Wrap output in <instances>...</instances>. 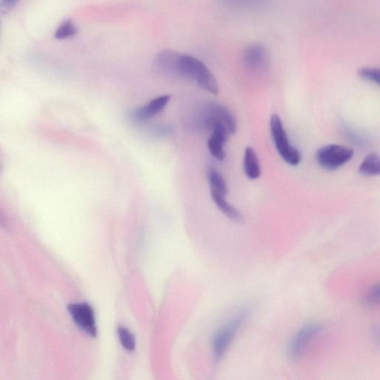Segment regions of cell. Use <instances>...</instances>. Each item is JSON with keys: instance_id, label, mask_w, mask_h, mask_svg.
I'll return each instance as SVG.
<instances>
[{"instance_id": "6da1fadb", "label": "cell", "mask_w": 380, "mask_h": 380, "mask_svg": "<svg viewBox=\"0 0 380 380\" xmlns=\"http://www.w3.org/2000/svg\"><path fill=\"white\" fill-rule=\"evenodd\" d=\"M176 77L195 81L204 91L215 95L219 94V84L211 71L202 61L189 54H180Z\"/></svg>"}, {"instance_id": "7a4b0ae2", "label": "cell", "mask_w": 380, "mask_h": 380, "mask_svg": "<svg viewBox=\"0 0 380 380\" xmlns=\"http://www.w3.org/2000/svg\"><path fill=\"white\" fill-rule=\"evenodd\" d=\"M249 307H243L232 318L217 331L213 339L214 359L219 363L227 352L231 343L237 336L243 325L246 323L250 315Z\"/></svg>"}, {"instance_id": "3957f363", "label": "cell", "mask_w": 380, "mask_h": 380, "mask_svg": "<svg viewBox=\"0 0 380 380\" xmlns=\"http://www.w3.org/2000/svg\"><path fill=\"white\" fill-rule=\"evenodd\" d=\"M219 121L227 125L230 134L237 132L236 117L228 108L220 104H207L202 106L195 120L197 128L202 130H211L213 123Z\"/></svg>"}, {"instance_id": "277c9868", "label": "cell", "mask_w": 380, "mask_h": 380, "mask_svg": "<svg viewBox=\"0 0 380 380\" xmlns=\"http://www.w3.org/2000/svg\"><path fill=\"white\" fill-rule=\"evenodd\" d=\"M270 132L272 134L276 148L282 158L289 165L297 166L302 161L300 151L289 142L287 133L280 117L274 114L270 117Z\"/></svg>"}, {"instance_id": "5b68a950", "label": "cell", "mask_w": 380, "mask_h": 380, "mask_svg": "<svg viewBox=\"0 0 380 380\" xmlns=\"http://www.w3.org/2000/svg\"><path fill=\"white\" fill-rule=\"evenodd\" d=\"M354 150L351 147L330 144L320 148L316 154V158L322 168L336 170L345 165L354 156Z\"/></svg>"}, {"instance_id": "8992f818", "label": "cell", "mask_w": 380, "mask_h": 380, "mask_svg": "<svg viewBox=\"0 0 380 380\" xmlns=\"http://www.w3.org/2000/svg\"><path fill=\"white\" fill-rule=\"evenodd\" d=\"M323 325L320 323H311L305 325L298 331L289 343L288 355L294 361L300 360L309 343L323 331Z\"/></svg>"}, {"instance_id": "52a82bcc", "label": "cell", "mask_w": 380, "mask_h": 380, "mask_svg": "<svg viewBox=\"0 0 380 380\" xmlns=\"http://www.w3.org/2000/svg\"><path fill=\"white\" fill-rule=\"evenodd\" d=\"M68 311L78 326L88 336L95 337L97 333L95 312L88 303H73L68 305Z\"/></svg>"}, {"instance_id": "ba28073f", "label": "cell", "mask_w": 380, "mask_h": 380, "mask_svg": "<svg viewBox=\"0 0 380 380\" xmlns=\"http://www.w3.org/2000/svg\"><path fill=\"white\" fill-rule=\"evenodd\" d=\"M170 101L169 95H162L153 99L149 104L135 108L130 114V119L135 123H145L165 110Z\"/></svg>"}, {"instance_id": "9c48e42d", "label": "cell", "mask_w": 380, "mask_h": 380, "mask_svg": "<svg viewBox=\"0 0 380 380\" xmlns=\"http://www.w3.org/2000/svg\"><path fill=\"white\" fill-rule=\"evenodd\" d=\"M244 65L250 71L263 69L268 62V52L261 45H252L243 53Z\"/></svg>"}, {"instance_id": "30bf717a", "label": "cell", "mask_w": 380, "mask_h": 380, "mask_svg": "<svg viewBox=\"0 0 380 380\" xmlns=\"http://www.w3.org/2000/svg\"><path fill=\"white\" fill-rule=\"evenodd\" d=\"M180 56V53L174 50H162L157 54L156 57V67L165 74L176 77Z\"/></svg>"}, {"instance_id": "8fae6325", "label": "cell", "mask_w": 380, "mask_h": 380, "mask_svg": "<svg viewBox=\"0 0 380 380\" xmlns=\"http://www.w3.org/2000/svg\"><path fill=\"white\" fill-rule=\"evenodd\" d=\"M244 169L250 179L255 180L260 177L261 169L257 152L251 147L244 151Z\"/></svg>"}, {"instance_id": "7c38bea8", "label": "cell", "mask_w": 380, "mask_h": 380, "mask_svg": "<svg viewBox=\"0 0 380 380\" xmlns=\"http://www.w3.org/2000/svg\"><path fill=\"white\" fill-rule=\"evenodd\" d=\"M211 197L216 206L219 207V209L226 216H228L229 219L239 223L243 222L244 219L241 213L237 208L229 204L226 200L224 196L211 193Z\"/></svg>"}, {"instance_id": "4fadbf2b", "label": "cell", "mask_w": 380, "mask_h": 380, "mask_svg": "<svg viewBox=\"0 0 380 380\" xmlns=\"http://www.w3.org/2000/svg\"><path fill=\"white\" fill-rule=\"evenodd\" d=\"M361 175L365 176H379L380 173V161L377 153L368 154L359 167Z\"/></svg>"}, {"instance_id": "5bb4252c", "label": "cell", "mask_w": 380, "mask_h": 380, "mask_svg": "<svg viewBox=\"0 0 380 380\" xmlns=\"http://www.w3.org/2000/svg\"><path fill=\"white\" fill-rule=\"evenodd\" d=\"M208 180L211 188V193L226 196L228 193V187L226 180L219 173L213 168L208 170Z\"/></svg>"}, {"instance_id": "9a60e30c", "label": "cell", "mask_w": 380, "mask_h": 380, "mask_svg": "<svg viewBox=\"0 0 380 380\" xmlns=\"http://www.w3.org/2000/svg\"><path fill=\"white\" fill-rule=\"evenodd\" d=\"M78 28L71 21L63 22L54 34V37L58 40H64L74 37L78 34Z\"/></svg>"}, {"instance_id": "2e32d148", "label": "cell", "mask_w": 380, "mask_h": 380, "mask_svg": "<svg viewBox=\"0 0 380 380\" xmlns=\"http://www.w3.org/2000/svg\"><path fill=\"white\" fill-rule=\"evenodd\" d=\"M117 333L123 347L126 350L133 351L135 348V339L130 330L123 326H119L117 328Z\"/></svg>"}, {"instance_id": "e0dca14e", "label": "cell", "mask_w": 380, "mask_h": 380, "mask_svg": "<svg viewBox=\"0 0 380 380\" xmlns=\"http://www.w3.org/2000/svg\"><path fill=\"white\" fill-rule=\"evenodd\" d=\"M358 75L366 80L370 81L379 85L380 83V71L377 68L366 67L361 68L357 71Z\"/></svg>"}, {"instance_id": "ac0fdd59", "label": "cell", "mask_w": 380, "mask_h": 380, "mask_svg": "<svg viewBox=\"0 0 380 380\" xmlns=\"http://www.w3.org/2000/svg\"><path fill=\"white\" fill-rule=\"evenodd\" d=\"M219 1L228 6L250 8L261 5L264 0H219Z\"/></svg>"}, {"instance_id": "d6986e66", "label": "cell", "mask_w": 380, "mask_h": 380, "mask_svg": "<svg viewBox=\"0 0 380 380\" xmlns=\"http://www.w3.org/2000/svg\"><path fill=\"white\" fill-rule=\"evenodd\" d=\"M379 303V285H375L370 287L365 298L364 304L368 307H374Z\"/></svg>"}, {"instance_id": "ffe728a7", "label": "cell", "mask_w": 380, "mask_h": 380, "mask_svg": "<svg viewBox=\"0 0 380 380\" xmlns=\"http://www.w3.org/2000/svg\"><path fill=\"white\" fill-rule=\"evenodd\" d=\"M174 132V128L169 125L156 126L152 130V134L156 137L169 136V134Z\"/></svg>"}, {"instance_id": "44dd1931", "label": "cell", "mask_w": 380, "mask_h": 380, "mask_svg": "<svg viewBox=\"0 0 380 380\" xmlns=\"http://www.w3.org/2000/svg\"><path fill=\"white\" fill-rule=\"evenodd\" d=\"M19 2L20 0H0V8L2 10L7 11L14 7Z\"/></svg>"}]
</instances>
